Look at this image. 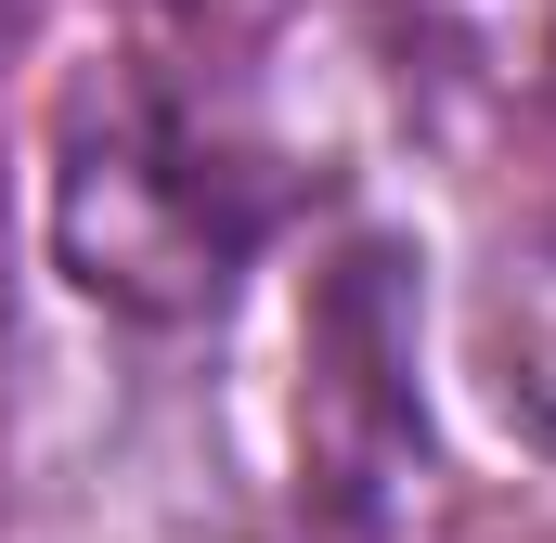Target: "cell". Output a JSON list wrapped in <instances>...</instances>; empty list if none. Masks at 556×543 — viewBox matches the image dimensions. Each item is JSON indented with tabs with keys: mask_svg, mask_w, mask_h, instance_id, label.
Listing matches in <instances>:
<instances>
[{
	"mask_svg": "<svg viewBox=\"0 0 556 543\" xmlns=\"http://www.w3.org/2000/svg\"><path fill=\"white\" fill-rule=\"evenodd\" d=\"M479 376H492L505 427L556 440V194L492 247V272H479Z\"/></svg>",
	"mask_w": 556,
	"mask_h": 543,
	"instance_id": "277c9868",
	"label": "cell"
},
{
	"mask_svg": "<svg viewBox=\"0 0 556 543\" xmlns=\"http://www.w3.org/2000/svg\"><path fill=\"white\" fill-rule=\"evenodd\" d=\"M376 13L427 104H453L479 130L556 117V0H376Z\"/></svg>",
	"mask_w": 556,
	"mask_h": 543,
	"instance_id": "3957f363",
	"label": "cell"
},
{
	"mask_svg": "<svg viewBox=\"0 0 556 543\" xmlns=\"http://www.w3.org/2000/svg\"><path fill=\"white\" fill-rule=\"evenodd\" d=\"M311 389H298V492L337 543H389L402 492L427 466V402H415V260L389 233L337 247L311 285V337H298Z\"/></svg>",
	"mask_w": 556,
	"mask_h": 543,
	"instance_id": "7a4b0ae2",
	"label": "cell"
},
{
	"mask_svg": "<svg viewBox=\"0 0 556 543\" xmlns=\"http://www.w3.org/2000/svg\"><path fill=\"white\" fill-rule=\"evenodd\" d=\"M285 207V155L220 130L168 65H91L52 117V260L117 324H207Z\"/></svg>",
	"mask_w": 556,
	"mask_h": 543,
	"instance_id": "6da1fadb",
	"label": "cell"
},
{
	"mask_svg": "<svg viewBox=\"0 0 556 543\" xmlns=\"http://www.w3.org/2000/svg\"><path fill=\"white\" fill-rule=\"evenodd\" d=\"M26 39H39V0H0V65H13Z\"/></svg>",
	"mask_w": 556,
	"mask_h": 543,
	"instance_id": "5b68a950",
	"label": "cell"
}]
</instances>
